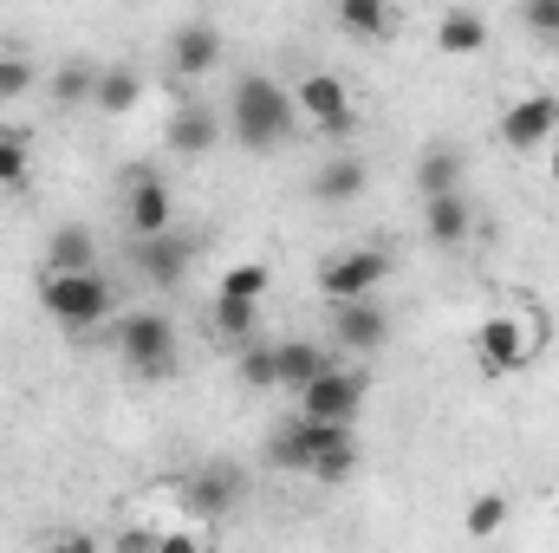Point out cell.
<instances>
[{"label":"cell","mask_w":559,"mask_h":553,"mask_svg":"<svg viewBox=\"0 0 559 553\" xmlns=\"http://www.w3.org/2000/svg\"><path fill=\"white\" fill-rule=\"evenodd\" d=\"M332 306V345L345 352H384L391 345V313L365 293V299H325Z\"/></svg>","instance_id":"cell-9"},{"label":"cell","mask_w":559,"mask_h":553,"mask_svg":"<svg viewBox=\"0 0 559 553\" xmlns=\"http://www.w3.org/2000/svg\"><path fill=\"white\" fill-rule=\"evenodd\" d=\"M228 131H235L241 150L267 156L280 143H293V131H299V98L280 79H267V72H248L235 85V98H228Z\"/></svg>","instance_id":"cell-2"},{"label":"cell","mask_w":559,"mask_h":553,"mask_svg":"<svg viewBox=\"0 0 559 553\" xmlns=\"http://www.w3.org/2000/svg\"><path fill=\"white\" fill-rule=\"evenodd\" d=\"M475 541H488V534H501L508 528V495H475L468 502V521H462Z\"/></svg>","instance_id":"cell-29"},{"label":"cell","mask_w":559,"mask_h":553,"mask_svg":"<svg viewBox=\"0 0 559 553\" xmlns=\"http://www.w3.org/2000/svg\"><path fill=\"white\" fill-rule=\"evenodd\" d=\"M267 286H274V268H267V261H241V268H228V274H222L215 293H228V299H261Z\"/></svg>","instance_id":"cell-26"},{"label":"cell","mask_w":559,"mask_h":553,"mask_svg":"<svg viewBox=\"0 0 559 553\" xmlns=\"http://www.w3.org/2000/svg\"><path fill=\"white\" fill-rule=\"evenodd\" d=\"M215 66H222V33L209 20H189L169 33V72L176 79H209Z\"/></svg>","instance_id":"cell-13"},{"label":"cell","mask_w":559,"mask_h":553,"mask_svg":"<svg viewBox=\"0 0 559 553\" xmlns=\"http://www.w3.org/2000/svg\"><path fill=\"white\" fill-rule=\"evenodd\" d=\"M79 268H98V242H92V228H52V242H46V274H79Z\"/></svg>","instance_id":"cell-19"},{"label":"cell","mask_w":559,"mask_h":553,"mask_svg":"<svg viewBox=\"0 0 559 553\" xmlns=\"http://www.w3.org/2000/svg\"><path fill=\"white\" fill-rule=\"evenodd\" d=\"M267 462H274V469H293V475H312V482H325V489H338V482L358 469L352 423L299 416L293 430H274V443H267Z\"/></svg>","instance_id":"cell-1"},{"label":"cell","mask_w":559,"mask_h":553,"mask_svg":"<svg viewBox=\"0 0 559 553\" xmlns=\"http://www.w3.org/2000/svg\"><path fill=\"white\" fill-rule=\"evenodd\" d=\"M391 248H352V255H332L325 268H319V293L325 299H365V293H378L384 280H391Z\"/></svg>","instance_id":"cell-6"},{"label":"cell","mask_w":559,"mask_h":553,"mask_svg":"<svg viewBox=\"0 0 559 553\" xmlns=\"http://www.w3.org/2000/svg\"><path fill=\"white\" fill-rule=\"evenodd\" d=\"M39 306L66 326V332H92L118 313V293L98 268H79V274H46L39 280Z\"/></svg>","instance_id":"cell-4"},{"label":"cell","mask_w":559,"mask_h":553,"mask_svg":"<svg viewBox=\"0 0 559 553\" xmlns=\"http://www.w3.org/2000/svg\"><path fill=\"white\" fill-rule=\"evenodd\" d=\"M547 176H554V189H559V138H554V156H547Z\"/></svg>","instance_id":"cell-32"},{"label":"cell","mask_w":559,"mask_h":553,"mask_svg":"<svg viewBox=\"0 0 559 553\" xmlns=\"http://www.w3.org/2000/svg\"><path fill=\"white\" fill-rule=\"evenodd\" d=\"M241 495H248V475H241L235 462H202V469L189 475V489H182V508H195V515H228Z\"/></svg>","instance_id":"cell-12"},{"label":"cell","mask_w":559,"mask_h":553,"mask_svg":"<svg viewBox=\"0 0 559 553\" xmlns=\"http://www.w3.org/2000/svg\"><path fill=\"white\" fill-rule=\"evenodd\" d=\"M235 378H241L248 391H280V345L241 339V345H235Z\"/></svg>","instance_id":"cell-23"},{"label":"cell","mask_w":559,"mask_h":553,"mask_svg":"<svg viewBox=\"0 0 559 553\" xmlns=\"http://www.w3.org/2000/svg\"><path fill=\"white\" fill-rule=\"evenodd\" d=\"M26 169H33V143H26V131H0V189H20Z\"/></svg>","instance_id":"cell-27"},{"label":"cell","mask_w":559,"mask_h":553,"mask_svg":"<svg viewBox=\"0 0 559 553\" xmlns=\"http://www.w3.org/2000/svg\"><path fill=\"white\" fill-rule=\"evenodd\" d=\"M39 85V72L26 66V59H0V105H13V98H26Z\"/></svg>","instance_id":"cell-30"},{"label":"cell","mask_w":559,"mask_h":553,"mask_svg":"<svg viewBox=\"0 0 559 553\" xmlns=\"http://www.w3.org/2000/svg\"><path fill=\"white\" fill-rule=\"evenodd\" d=\"M92 92H98V72L92 66H59L52 72V98L59 105H92Z\"/></svg>","instance_id":"cell-28"},{"label":"cell","mask_w":559,"mask_h":553,"mask_svg":"<svg viewBox=\"0 0 559 553\" xmlns=\"http://www.w3.org/2000/svg\"><path fill=\"white\" fill-rule=\"evenodd\" d=\"M436 52H449V59H475V52H488V20L468 13V7L442 13V20H436Z\"/></svg>","instance_id":"cell-16"},{"label":"cell","mask_w":559,"mask_h":553,"mask_svg":"<svg viewBox=\"0 0 559 553\" xmlns=\"http://www.w3.org/2000/svg\"><path fill=\"white\" fill-rule=\"evenodd\" d=\"M468 228H475V215H468V196H462V189L423 196V235H429L436 248H462Z\"/></svg>","instance_id":"cell-15"},{"label":"cell","mask_w":559,"mask_h":553,"mask_svg":"<svg viewBox=\"0 0 559 553\" xmlns=\"http://www.w3.org/2000/svg\"><path fill=\"white\" fill-rule=\"evenodd\" d=\"M325 365H332V352H325V345H312V339H280V391L312 385Z\"/></svg>","instance_id":"cell-20"},{"label":"cell","mask_w":559,"mask_h":553,"mask_svg":"<svg viewBox=\"0 0 559 553\" xmlns=\"http://www.w3.org/2000/svg\"><path fill=\"white\" fill-rule=\"evenodd\" d=\"M365 404V378L358 372H345L338 358L312 378V385H299V416H325V423H352Z\"/></svg>","instance_id":"cell-8"},{"label":"cell","mask_w":559,"mask_h":553,"mask_svg":"<svg viewBox=\"0 0 559 553\" xmlns=\"http://www.w3.org/2000/svg\"><path fill=\"white\" fill-rule=\"evenodd\" d=\"M540 352H547V319H534V313H488L475 326V358H481L488 378L527 372Z\"/></svg>","instance_id":"cell-3"},{"label":"cell","mask_w":559,"mask_h":553,"mask_svg":"<svg viewBox=\"0 0 559 553\" xmlns=\"http://www.w3.org/2000/svg\"><path fill=\"white\" fill-rule=\"evenodd\" d=\"M521 20H527L540 39H554L559 46V0H521Z\"/></svg>","instance_id":"cell-31"},{"label":"cell","mask_w":559,"mask_h":553,"mask_svg":"<svg viewBox=\"0 0 559 553\" xmlns=\"http://www.w3.org/2000/svg\"><path fill=\"white\" fill-rule=\"evenodd\" d=\"M111 352L124 358V365H138L143 378H169L176 372V326L163 319V313H124L118 326H111Z\"/></svg>","instance_id":"cell-5"},{"label":"cell","mask_w":559,"mask_h":553,"mask_svg":"<svg viewBox=\"0 0 559 553\" xmlns=\"http://www.w3.org/2000/svg\"><path fill=\"white\" fill-rule=\"evenodd\" d=\"M254 326H261V299H228V293H215V332H222L228 345L254 339Z\"/></svg>","instance_id":"cell-25"},{"label":"cell","mask_w":559,"mask_h":553,"mask_svg":"<svg viewBox=\"0 0 559 553\" xmlns=\"http://www.w3.org/2000/svg\"><path fill=\"white\" fill-rule=\"evenodd\" d=\"M143 98V79L131 66H111V72H98V92H92V105L98 111H111V118H124V111H138Z\"/></svg>","instance_id":"cell-24"},{"label":"cell","mask_w":559,"mask_h":553,"mask_svg":"<svg viewBox=\"0 0 559 553\" xmlns=\"http://www.w3.org/2000/svg\"><path fill=\"white\" fill-rule=\"evenodd\" d=\"M189 261H195V242H182V235H143L138 242V268L150 286H176V280L189 274Z\"/></svg>","instance_id":"cell-14"},{"label":"cell","mask_w":559,"mask_h":553,"mask_svg":"<svg viewBox=\"0 0 559 553\" xmlns=\"http://www.w3.org/2000/svg\"><path fill=\"white\" fill-rule=\"evenodd\" d=\"M358 196H365V163H358V156H332V163L312 169V202L345 209V202H358Z\"/></svg>","instance_id":"cell-17"},{"label":"cell","mask_w":559,"mask_h":553,"mask_svg":"<svg viewBox=\"0 0 559 553\" xmlns=\"http://www.w3.org/2000/svg\"><path fill=\"white\" fill-rule=\"evenodd\" d=\"M163 138H169L176 156H209L215 138H222V118H215V111H202V105H182V111L169 118V131H163Z\"/></svg>","instance_id":"cell-18"},{"label":"cell","mask_w":559,"mask_h":553,"mask_svg":"<svg viewBox=\"0 0 559 553\" xmlns=\"http://www.w3.org/2000/svg\"><path fill=\"white\" fill-rule=\"evenodd\" d=\"M124 228L131 235H163V228H176V196H169V183L163 176H150V169H138L131 176V189H124Z\"/></svg>","instance_id":"cell-11"},{"label":"cell","mask_w":559,"mask_h":553,"mask_svg":"<svg viewBox=\"0 0 559 553\" xmlns=\"http://www.w3.org/2000/svg\"><path fill=\"white\" fill-rule=\"evenodd\" d=\"M293 98H299V118H306L319 138H345V131L358 125V111H352V92H345L332 72H306V79L293 85Z\"/></svg>","instance_id":"cell-7"},{"label":"cell","mask_w":559,"mask_h":553,"mask_svg":"<svg viewBox=\"0 0 559 553\" xmlns=\"http://www.w3.org/2000/svg\"><path fill=\"white\" fill-rule=\"evenodd\" d=\"M417 189H423V196L462 189V150H455V143H423V156H417Z\"/></svg>","instance_id":"cell-22"},{"label":"cell","mask_w":559,"mask_h":553,"mask_svg":"<svg viewBox=\"0 0 559 553\" xmlns=\"http://www.w3.org/2000/svg\"><path fill=\"white\" fill-rule=\"evenodd\" d=\"M338 26H345L352 39L378 46V39H391L397 13H391V0H338Z\"/></svg>","instance_id":"cell-21"},{"label":"cell","mask_w":559,"mask_h":553,"mask_svg":"<svg viewBox=\"0 0 559 553\" xmlns=\"http://www.w3.org/2000/svg\"><path fill=\"white\" fill-rule=\"evenodd\" d=\"M559 138V98L554 92H534V98H514L508 111H501V143L514 150V156H527V150H540V143Z\"/></svg>","instance_id":"cell-10"}]
</instances>
